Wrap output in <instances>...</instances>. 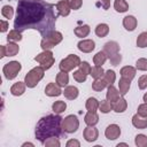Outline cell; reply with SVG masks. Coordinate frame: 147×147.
Masks as SVG:
<instances>
[{"instance_id":"31","label":"cell","mask_w":147,"mask_h":147,"mask_svg":"<svg viewBox=\"0 0 147 147\" xmlns=\"http://www.w3.org/2000/svg\"><path fill=\"white\" fill-rule=\"evenodd\" d=\"M67 109V103L62 100H59V101H55L53 105H52V110L55 113V114H61L63 111H65Z\"/></svg>"},{"instance_id":"49","label":"cell","mask_w":147,"mask_h":147,"mask_svg":"<svg viewBox=\"0 0 147 147\" xmlns=\"http://www.w3.org/2000/svg\"><path fill=\"white\" fill-rule=\"evenodd\" d=\"M100 2H101V6L103 7L105 10L109 9V7H110V0H100Z\"/></svg>"},{"instance_id":"40","label":"cell","mask_w":147,"mask_h":147,"mask_svg":"<svg viewBox=\"0 0 147 147\" xmlns=\"http://www.w3.org/2000/svg\"><path fill=\"white\" fill-rule=\"evenodd\" d=\"M72 76H74V79H75L76 82H78V83H84V82L86 80V78H87V75H86V74H84L80 69H78V70L74 71Z\"/></svg>"},{"instance_id":"12","label":"cell","mask_w":147,"mask_h":147,"mask_svg":"<svg viewBox=\"0 0 147 147\" xmlns=\"http://www.w3.org/2000/svg\"><path fill=\"white\" fill-rule=\"evenodd\" d=\"M83 136H84V138H85L86 141L93 142V141H95V140L98 139V137H99V131H98V129H95L94 126H87V127L84 129Z\"/></svg>"},{"instance_id":"21","label":"cell","mask_w":147,"mask_h":147,"mask_svg":"<svg viewBox=\"0 0 147 147\" xmlns=\"http://www.w3.org/2000/svg\"><path fill=\"white\" fill-rule=\"evenodd\" d=\"M63 94L64 96L68 99V100H75L77 99L78 94H79V91L76 86H65L64 87V91H63Z\"/></svg>"},{"instance_id":"28","label":"cell","mask_w":147,"mask_h":147,"mask_svg":"<svg viewBox=\"0 0 147 147\" xmlns=\"http://www.w3.org/2000/svg\"><path fill=\"white\" fill-rule=\"evenodd\" d=\"M99 105L100 102L95 99V98H88L86 100V103H85V107L87 109V111H93V113H96V110L99 109Z\"/></svg>"},{"instance_id":"5","label":"cell","mask_w":147,"mask_h":147,"mask_svg":"<svg viewBox=\"0 0 147 147\" xmlns=\"http://www.w3.org/2000/svg\"><path fill=\"white\" fill-rule=\"evenodd\" d=\"M63 39V36L60 31H52L47 37L42 38L40 46L42 48V51H51L52 48H54L56 45H59Z\"/></svg>"},{"instance_id":"19","label":"cell","mask_w":147,"mask_h":147,"mask_svg":"<svg viewBox=\"0 0 147 147\" xmlns=\"http://www.w3.org/2000/svg\"><path fill=\"white\" fill-rule=\"evenodd\" d=\"M132 124L137 129H140V130L146 129L147 127V117H142V116L136 114L132 116Z\"/></svg>"},{"instance_id":"45","label":"cell","mask_w":147,"mask_h":147,"mask_svg":"<svg viewBox=\"0 0 147 147\" xmlns=\"http://www.w3.org/2000/svg\"><path fill=\"white\" fill-rule=\"evenodd\" d=\"M137 114L140 115V116H142V117H147V103L146 102L139 105L138 110H137Z\"/></svg>"},{"instance_id":"20","label":"cell","mask_w":147,"mask_h":147,"mask_svg":"<svg viewBox=\"0 0 147 147\" xmlns=\"http://www.w3.org/2000/svg\"><path fill=\"white\" fill-rule=\"evenodd\" d=\"M84 122L87 126H94L99 122V115L93 111H87L84 116Z\"/></svg>"},{"instance_id":"52","label":"cell","mask_w":147,"mask_h":147,"mask_svg":"<svg viewBox=\"0 0 147 147\" xmlns=\"http://www.w3.org/2000/svg\"><path fill=\"white\" fill-rule=\"evenodd\" d=\"M142 99H144V102H146V103H147V92L144 94V98H142Z\"/></svg>"},{"instance_id":"30","label":"cell","mask_w":147,"mask_h":147,"mask_svg":"<svg viewBox=\"0 0 147 147\" xmlns=\"http://www.w3.org/2000/svg\"><path fill=\"white\" fill-rule=\"evenodd\" d=\"M114 8L117 13H125L129 9V3L126 2V0H115Z\"/></svg>"},{"instance_id":"10","label":"cell","mask_w":147,"mask_h":147,"mask_svg":"<svg viewBox=\"0 0 147 147\" xmlns=\"http://www.w3.org/2000/svg\"><path fill=\"white\" fill-rule=\"evenodd\" d=\"M105 136L108 140H115L121 136V127L117 124H110L106 127Z\"/></svg>"},{"instance_id":"39","label":"cell","mask_w":147,"mask_h":147,"mask_svg":"<svg viewBox=\"0 0 147 147\" xmlns=\"http://www.w3.org/2000/svg\"><path fill=\"white\" fill-rule=\"evenodd\" d=\"M134 144L138 147H146L147 146V136H145L142 133L137 134L136 136V139H134Z\"/></svg>"},{"instance_id":"8","label":"cell","mask_w":147,"mask_h":147,"mask_svg":"<svg viewBox=\"0 0 147 147\" xmlns=\"http://www.w3.org/2000/svg\"><path fill=\"white\" fill-rule=\"evenodd\" d=\"M34 61H37L45 70L52 68L53 64H54V62H55L54 56H53V53L51 51H42L40 54H38L34 57Z\"/></svg>"},{"instance_id":"17","label":"cell","mask_w":147,"mask_h":147,"mask_svg":"<svg viewBox=\"0 0 147 147\" xmlns=\"http://www.w3.org/2000/svg\"><path fill=\"white\" fill-rule=\"evenodd\" d=\"M25 87H26L25 82H17V83L11 85L10 93L13 95H15V96H20V95H22L25 92Z\"/></svg>"},{"instance_id":"9","label":"cell","mask_w":147,"mask_h":147,"mask_svg":"<svg viewBox=\"0 0 147 147\" xmlns=\"http://www.w3.org/2000/svg\"><path fill=\"white\" fill-rule=\"evenodd\" d=\"M79 127V121L76 115H68L62 119V129L65 133H74Z\"/></svg>"},{"instance_id":"4","label":"cell","mask_w":147,"mask_h":147,"mask_svg":"<svg viewBox=\"0 0 147 147\" xmlns=\"http://www.w3.org/2000/svg\"><path fill=\"white\" fill-rule=\"evenodd\" d=\"M44 75H45V69L39 65V67H34L32 68L26 75H25V78H24V82L26 84V86L29 88H33L34 86H37V84L44 78Z\"/></svg>"},{"instance_id":"47","label":"cell","mask_w":147,"mask_h":147,"mask_svg":"<svg viewBox=\"0 0 147 147\" xmlns=\"http://www.w3.org/2000/svg\"><path fill=\"white\" fill-rule=\"evenodd\" d=\"M65 146L67 147H79L80 146V142L78 140H76V139H70V140L67 141Z\"/></svg>"},{"instance_id":"36","label":"cell","mask_w":147,"mask_h":147,"mask_svg":"<svg viewBox=\"0 0 147 147\" xmlns=\"http://www.w3.org/2000/svg\"><path fill=\"white\" fill-rule=\"evenodd\" d=\"M99 110L101 113H103V114H107V113L113 110V103L110 101H108L107 99L106 100H101V102L99 105Z\"/></svg>"},{"instance_id":"18","label":"cell","mask_w":147,"mask_h":147,"mask_svg":"<svg viewBox=\"0 0 147 147\" xmlns=\"http://www.w3.org/2000/svg\"><path fill=\"white\" fill-rule=\"evenodd\" d=\"M119 98H121V93H119V91H118L116 87H114L113 85L108 86V90H107V94H106V99L113 103V102L117 101Z\"/></svg>"},{"instance_id":"41","label":"cell","mask_w":147,"mask_h":147,"mask_svg":"<svg viewBox=\"0 0 147 147\" xmlns=\"http://www.w3.org/2000/svg\"><path fill=\"white\" fill-rule=\"evenodd\" d=\"M44 145L46 147H60L61 146V142L57 139V137H51V138H48V139L45 140Z\"/></svg>"},{"instance_id":"32","label":"cell","mask_w":147,"mask_h":147,"mask_svg":"<svg viewBox=\"0 0 147 147\" xmlns=\"http://www.w3.org/2000/svg\"><path fill=\"white\" fill-rule=\"evenodd\" d=\"M102 78L105 79V82L107 83V85L110 86V85H113V84L115 83V80H116V74H115L114 70H110V69H109V70L105 71V75H103Z\"/></svg>"},{"instance_id":"44","label":"cell","mask_w":147,"mask_h":147,"mask_svg":"<svg viewBox=\"0 0 147 147\" xmlns=\"http://www.w3.org/2000/svg\"><path fill=\"white\" fill-rule=\"evenodd\" d=\"M68 2H69L70 8L74 9V10L79 9L82 7V5H83V0H68Z\"/></svg>"},{"instance_id":"7","label":"cell","mask_w":147,"mask_h":147,"mask_svg":"<svg viewBox=\"0 0 147 147\" xmlns=\"http://www.w3.org/2000/svg\"><path fill=\"white\" fill-rule=\"evenodd\" d=\"M21 69H22V64L18 61H10V62H8V63H6L3 65L2 72H3L5 77L8 80H11V79H14L18 75Z\"/></svg>"},{"instance_id":"27","label":"cell","mask_w":147,"mask_h":147,"mask_svg":"<svg viewBox=\"0 0 147 147\" xmlns=\"http://www.w3.org/2000/svg\"><path fill=\"white\" fill-rule=\"evenodd\" d=\"M107 60H108V56H107V54H106L103 51L98 52V53L93 56V62H94L95 65H101V67H102V64H105Z\"/></svg>"},{"instance_id":"13","label":"cell","mask_w":147,"mask_h":147,"mask_svg":"<svg viewBox=\"0 0 147 147\" xmlns=\"http://www.w3.org/2000/svg\"><path fill=\"white\" fill-rule=\"evenodd\" d=\"M119 74H121V78H124V79L131 82V80L136 77L137 69L133 68V67H131V65H125V67H123V68L121 69Z\"/></svg>"},{"instance_id":"38","label":"cell","mask_w":147,"mask_h":147,"mask_svg":"<svg viewBox=\"0 0 147 147\" xmlns=\"http://www.w3.org/2000/svg\"><path fill=\"white\" fill-rule=\"evenodd\" d=\"M1 14H2V16H3L5 18L10 20V18H13V16H14V9H13L11 6L6 5V6H3L2 9H1Z\"/></svg>"},{"instance_id":"48","label":"cell","mask_w":147,"mask_h":147,"mask_svg":"<svg viewBox=\"0 0 147 147\" xmlns=\"http://www.w3.org/2000/svg\"><path fill=\"white\" fill-rule=\"evenodd\" d=\"M8 26H9V23L7 22V21H1V29H0V31L1 32H6L7 30H8Z\"/></svg>"},{"instance_id":"34","label":"cell","mask_w":147,"mask_h":147,"mask_svg":"<svg viewBox=\"0 0 147 147\" xmlns=\"http://www.w3.org/2000/svg\"><path fill=\"white\" fill-rule=\"evenodd\" d=\"M20 40H22V32H20L16 29L9 31V33L7 34V41H15L16 42Z\"/></svg>"},{"instance_id":"23","label":"cell","mask_w":147,"mask_h":147,"mask_svg":"<svg viewBox=\"0 0 147 147\" xmlns=\"http://www.w3.org/2000/svg\"><path fill=\"white\" fill-rule=\"evenodd\" d=\"M75 34L78 37V38H85L90 34L91 32V29L87 24H83V25H79V26H76L75 30H74Z\"/></svg>"},{"instance_id":"1","label":"cell","mask_w":147,"mask_h":147,"mask_svg":"<svg viewBox=\"0 0 147 147\" xmlns=\"http://www.w3.org/2000/svg\"><path fill=\"white\" fill-rule=\"evenodd\" d=\"M55 6L42 0H18L14 28L20 32L34 29L45 38L54 31Z\"/></svg>"},{"instance_id":"37","label":"cell","mask_w":147,"mask_h":147,"mask_svg":"<svg viewBox=\"0 0 147 147\" xmlns=\"http://www.w3.org/2000/svg\"><path fill=\"white\" fill-rule=\"evenodd\" d=\"M137 46L139 48H145L147 47V31L141 32L138 38H137Z\"/></svg>"},{"instance_id":"35","label":"cell","mask_w":147,"mask_h":147,"mask_svg":"<svg viewBox=\"0 0 147 147\" xmlns=\"http://www.w3.org/2000/svg\"><path fill=\"white\" fill-rule=\"evenodd\" d=\"M90 75H91L94 79H96V78H102L103 75H105V70H103V68H102L101 65H94L93 68H91Z\"/></svg>"},{"instance_id":"6","label":"cell","mask_w":147,"mask_h":147,"mask_svg":"<svg viewBox=\"0 0 147 147\" xmlns=\"http://www.w3.org/2000/svg\"><path fill=\"white\" fill-rule=\"evenodd\" d=\"M82 63L78 55H75V54H69L67 57H64L63 60H61L60 64H59V68L61 71H65V72H69L71 70H74L75 68L79 67Z\"/></svg>"},{"instance_id":"24","label":"cell","mask_w":147,"mask_h":147,"mask_svg":"<svg viewBox=\"0 0 147 147\" xmlns=\"http://www.w3.org/2000/svg\"><path fill=\"white\" fill-rule=\"evenodd\" d=\"M6 47V56H15L20 52V47L15 41H8Z\"/></svg>"},{"instance_id":"43","label":"cell","mask_w":147,"mask_h":147,"mask_svg":"<svg viewBox=\"0 0 147 147\" xmlns=\"http://www.w3.org/2000/svg\"><path fill=\"white\" fill-rule=\"evenodd\" d=\"M138 86L140 90H145L147 88V75H142L139 77L138 79Z\"/></svg>"},{"instance_id":"51","label":"cell","mask_w":147,"mask_h":147,"mask_svg":"<svg viewBox=\"0 0 147 147\" xmlns=\"http://www.w3.org/2000/svg\"><path fill=\"white\" fill-rule=\"evenodd\" d=\"M22 146H23V147H25V146H31V147H33L34 145H33L32 142H24V144H23Z\"/></svg>"},{"instance_id":"25","label":"cell","mask_w":147,"mask_h":147,"mask_svg":"<svg viewBox=\"0 0 147 147\" xmlns=\"http://www.w3.org/2000/svg\"><path fill=\"white\" fill-rule=\"evenodd\" d=\"M68 83H69V76H68V74L65 71H60L56 75V84L60 87H65V86H68Z\"/></svg>"},{"instance_id":"14","label":"cell","mask_w":147,"mask_h":147,"mask_svg":"<svg viewBox=\"0 0 147 147\" xmlns=\"http://www.w3.org/2000/svg\"><path fill=\"white\" fill-rule=\"evenodd\" d=\"M63 92L61 91V87L56 83H48L45 87V94L48 96H59Z\"/></svg>"},{"instance_id":"15","label":"cell","mask_w":147,"mask_h":147,"mask_svg":"<svg viewBox=\"0 0 147 147\" xmlns=\"http://www.w3.org/2000/svg\"><path fill=\"white\" fill-rule=\"evenodd\" d=\"M56 10H57L60 16H63V17L68 16L70 14V10H71L68 0H60L56 3Z\"/></svg>"},{"instance_id":"16","label":"cell","mask_w":147,"mask_h":147,"mask_svg":"<svg viewBox=\"0 0 147 147\" xmlns=\"http://www.w3.org/2000/svg\"><path fill=\"white\" fill-rule=\"evenodd\" d=\"M137 24H138L137 18L132 15H127L123 18V26L127 31H134L136 28H137Z\"/></svg>"},{"instance_id":"42","label":"cell","mask_w":147,"mask_h":147,"mask_svg":"<svg viewBox=\"0 0 147 147\" xmlns=\"http://www.w3.org/2000/svg\"><path fill=\"white\" fill-rule=\"evenodd\" d=\"M136 69H138L140 71H146L147 70V59H145V57L138 59L136 62Z\"/></svg>"},{"instance_id":"2","label":"cell","mask_w":147,"mask_h":147,"mask_svg":"<svg viewBox=\"0 0 147 147\" xmlns=\"http://www.w3.org/2000/svg\"><path fill=\"white\" fill-rule=\"evenodd\" d=\"M62 119L63 118L59 114L41 117L36 126V138L44 144L45 140L51 137H60L63 132Z\"/></svg>"},{"instance_id":"3","label":"cell","mask_w":147,"mask_h":147,"mask_svg":"<svg viewBox=\"0 0 147 147\" xmlns=\"http://www.w3.org/2000/svg\"><path fill=\"white\" fill-rule=\"evenodd\" d=\"M103 52L107 54L110 63L113 65H118L122 61V55L119 54V45L118 42L114 41V40H110V41H107L105 45H103Z\"/></svg>"},{"instance_id":"33","label":"cell","mask_w":147,"mask_h":147,"mask_svg":"<svg viewBox=\"0 0 147 147\" xmlns=\"http://www.w3.org/2000/svg\"><path fill=\"white\" fill-rule=\"evenodd\" d=\"M107 86H108V85H107V83L105 82L103 78H96V79H94V82L92 83V88H93L94 91H96V92H100V91L105 90Z\"/></svg>"},{"instance_id":"50","label":"cell","mask_w":147,"mask_h":147,"mask_svg":"<svg viewBox=\"0 0 147 147\" xmlns=\"http://www.w3.org/2000/svg\"><path fill=\"white\" fill-rule=\"evenodd\" d=\"M0 49H1V55H0V57L2 59V57L6 56V47H5V45H2V46L0 47Z\"/></svg>"},{"instance_id":"11","label":"cell","mask_w":147,"mask_h":147,"mask_svg":"<svg viewBox=\"0 0 147 147\" xmlns=\"http://www.w3.org/2000/svg\"><path fill=\"white\" fill-rule=\"evenodd\" d=\"M77 47L83 53H91L95 48V42L92 39H83L77 44Z\"/></svg>"},{"instance_id":"46","label":"cell","mask_w":147,"mask_h":147,"mask_svg":"<svg viewBox=\"0 0 147 147\" xmlns=\"http://www.w3.org/2000/svg\"><path fill=\"white\" fill-rule=\"evenodd\" d=\"M79 69H80L84 74H86V75H90V72H91V65H90V63L86 62V61H84V62L80 63Z\"/></svg>"},{"instance_id":"26","label":"cell","mask_w":147,"mask_h":147,"mask_svg":"<svg viewBox=\"0 0 147 147\" xmlns=\"http://www.w3.org/2000/svg\"><path fill=\"white\" fill-rule=\"evenodd\" d=\"M109 33V25L106 23H100L95 28V34L99 38H103Z\"/></svg>"},{"instance_id":"22","label":"cell","mask_w":147,"mask_h":147,"mask_svg":"<svg viewBox=\"0 0 147 147\" xmlns=\"http://www.w3.org/2000/svg\"><path fill=\"white\" fill-rule=\"evenodd\" d=\"M127 108V102L124 98H119L117 101L113 102V110L116 113H124Z\"/></svg>"},{"instance_id":"29","label":"cell","mask_w":147,"mask_h":147,"mask_svg":"<svg viewBox=\"0 0 147 147\" xmlns=\"http://www.w3.org/2000/svg\"><path fill=\"white\" fill-rule=\"evenodd\" d=\"M130 86H131V82L130 80H126L124 78H121L119 82H118V91H119L121 95H125L129 92Z\"/></svg>"}]
</instances>
